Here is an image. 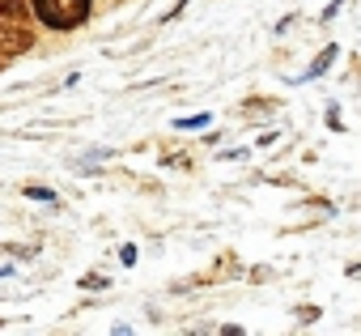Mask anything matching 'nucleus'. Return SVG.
I'll use <instances>...</instances> for the list:
<instances>
[{
  "instance_id": "1",
  "label": "nucleus",
  "mask_w": 361,
  "mask_h": 336,
  "mask_svg": "<svg viewBox=\"0 0 361 336\" xmlns=\"http://www.w3.org/2000/svg\"><path fill=\"white\" fill-rule=\"evenodd\" d=\"M35 13L51 30H73L90 18V0H35Z\"/></svg>"
},
{
  "instance_id": "2",
  "label": "nucleus",
  "mask_w": 361,
  "mask_h": 336,
  "mask_svg": "<svg viewBox=\"0 0 361 336\" xmlns=\"http://www.w3.org/2000/svg\"><path fill=\"white\" fill-rule=\"evenodd\" d=\"M336 52H340V47H323V52H319V60H314V64L306 68V81H314V77H323V73L331 68V60H336Z\"/></svg>"
},
{
  "instance_id": "3",
  "label": "nucleus",
  "mask_w": 361,
  "mask_h": 336,
  "mask_svg": "<svg viewBox=\"0 0 361 336\" xmlns=\"http://www.w3.org/2000/svg\"><path fill=\"white\" fill-rule=\"evenodd\" d=\"M209 115H188V119H178V128H204Z\"/></svg>"
}]
</instances>
